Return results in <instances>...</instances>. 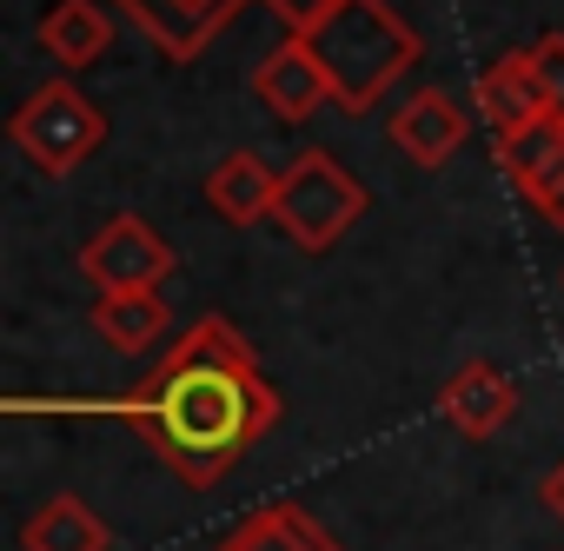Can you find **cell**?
Listing matches in <instances>:
<instances>
[{"label":"cell","mask_w":564,"mask_h":551,"mask_svg":"<svg viewBox=\"0 0 564 551\" xmlns=\"http://www.w3.org/2000/svg\"><path fill=\"white\" fill-rule=\"evenodd\" d=\"M94 412L127 419L166 472H180L193 491H213L279 425L286 406H279V386L265 379L252 346L239 339V326L206 313L193 333H180V346L133 392H120Z\"/></svg>","instance_id":"obj_1"},{"label":"cell","mask_w":564,"mask_h":551,"mask_svg":"<svg viewBox=\"0 0 564 551\" xmlns=\"http://www.w3.org/2000/svg\"><path fill=\"white\" fill-rule=\"evenodd\" d=\"M313 54L333 80V100L346 114H372L425 54V41L386 8V0H346V8L313 34Z\"/></svg>","instance_id":"obj_2"},{"label":"cell","mask_w":564,"mask_h":551,"mask_svg":"<svg viewBox=\"0 0 564 551\" xmlns=\"http://www.w3.org/2000/svg\"><path fill=\"white\" fill-rule=\"evenodd\" d=\"M366 213V186L346 173V160L333 153H300L293 166H279V199H272V226L286 233L300 252H333Z\"/></svg>","instance_id":"obj_3"},{"label":"cell","mask_w":564,"mask_h":551,"mask_svg":"<svg viewBox=\"0 0 564 551\" xmlns=\"http://www.w3.org/2000/svg\"><path fill=\"white\" fill-rule=\"evenodd\" d=\"M8 140L54 180H67L100 140H107V114L74 87V80H47L41 94H28L8 120Z\"/></svg>","instance_id":"obj_4"},{"label":"cell","mask_w":564,"mask_h":551,"mask_svg":"<svg viewBox=\"0 0 564 551\" xmlns=\"http://www.w3.org/2000/svg\"><path fill=\"white\" fill-rule=\"evenodd\" d=\"M173 266H180L173 239L140 213H107L80 246V280L94 293H160V280H173Z\"/></svg>","instance_id":"obj_5"},{"label":"cell","mask_w":564,"mask_h":551,"mask_svg":"<svg viewBox=\"0 0 564 551\" xmlns=\"http://www.w3.org/2000/svg\"><path fill=\"white\" fill-rule=\"evenodd\" d=\"M239 8H246V0H113V14H127L147 34V47L160 61H173V67L199 61L239 21Z\"/></svg>","instance_id":"obj_6"},{"label":"cell","mask_w":564,"mask_h":551,"mask_svg":"<svg viewBox=\"0 0 564 551\" xmlns=\"http://www.w3.org/2000/svg\"><path fill=\"white\" fill-rule=\"evenodd\" d=\"M252 94H259V107L272 114V120H286V127H306L326 100H333V80H326V67H319V54H313V41L306 34H286L265 61H259V74H252Z\"/></svg>","instance_id":"obj_7"},{"label":"cell","mask_w":564,"mask_h":551,"mask_svg":"<svg viewBox=\"0 0 564 551\" xmlns=\"http://www.w3.org/2000/svg\"><path fill=\"white\" fill-rule=\"evenodd\" d=\"M518 412V379L498 366V359H465L445 386H438V419L458 432V439H498Z\"/></svg>","instance_id":"obj_8"},{"label":"cell","mask_w":564,"mask_h":551,"mask_svg":"<svg viewBox=\"0 0 564 551\" xmlns=\"http://www.w3.org/2000/svg\"><path fill=\"white\" fill-rule=\"evenodd\" d=\"M392 147L412 160V166H425V173H438L458 147H465V133H471V120H465V107L445 94V87H419V94H405L399 107H392Z\"/></svg>","instance_id":"obj_9"},{"label":"cell","mask_w":564,"mask_h":551,"mask_svg":"<svg viewBox=\"0 0 564 551\" xmlns=\"http://www.w3.org/2000/svg\"><path fill=\"white\" fill-rule=\"evenodd\" d=\"M544 114V87H538V54L531 47H511L498 54L485 74H478V120L491 127V140L531 127Z\"/></svg>","instance_id":"obj_10"},{"label":"cell","mask_w":564,"mask_h":551,"mask_svg":"<svg viewBox=\"0 0 564 551\" xmlns=\"http://www.w3.org/2000/svg\"><path fill=\"white\" fill-rule=\"evenodd\" d=\"M113 47V0H54L41 14V54L67 74L94 67Z\"/></svg>","instance_id":"obj_11"},{"label":"cell","mask_w":564,"mask_h":551,"mask_svg":"<svg viewBox=\"0 0 564 551\" xmlns=\"http://www.w3.org/2000/svg\"><path fill=\"white\" fill-rule=\"evenodd\" d=\"M272 199H279V166H265L252 147H232V153L206 173V206H213L226 226H259V219H272Z\"/></svg>","instance_id":"obj_12"},{"label":"cell","mask_w":564,"mask_h":551,"mask_svg":"<svg viewBox=\"0 0 564 551\" xmlns=\"http://www.w3.org/2000/svg\"><path fill=\"white\" fill-rule=\"evenodd\" d=\"M498 166H505V180L538 206V199L564 180V120H557V114H538L531 127L505 133V140H498Z\"/></svg>","instance_id":"obj_13"},{"label":"cell","mask_w":564,"mask_h":551,"mask_svg":"<svg viewBox=\"0 0 564 551\" xmlns=\"http://www.w3.org/2000/svg\"><path fill=\"white\" fill-rule=\"evenodd\" d=\"M219 544H226V551H339V538L319 531L300 505H259V511H246Z\"/></svg>","instance_id":"obj_14"},{"label":"cell","mask_w":564,"mask_h":551,"mask_svg":"<svg viewBox=\"0 0 564 551\" xmlns=\"http://www.w3.org/2000/svg\"><path fill=\"white\" fill-rule=\"evenodd\" d=\"M94 333L113 353H153L173 333V313L160 293H100L94 300Z\"/></svg>","instance_id":"obj_15"},{"label":"cell","mask_w":564,"mask_h":551,"mask_svg":"<svg viewBox=\"0 0 564 551\" xmlns=\"http://www.w3.org/2000/svg\"><path fill=\"white\" fill-rule=\"evenodd\" d=\"M21 544H28V551H113V531L94 518V505H87V498L54 491V498L28 518Z\"/></svg>","instance_id":"obj_16"},{"label":"cell","mask_w":564,"mask_h":551,"mask_svg":"<svg viewBox=\"0 0 564 551\" xmlns=\"http://www.w3.org/2000/svg\"><path fill=\"white\" fill-rule=\"evenodd\" d=\"M339 8H346V0H265V14H279V21H286V34H306V41H313Z\"/></svg>","instance_id":"obj_17"},{"label":"cell","mask_w":564,"mask_h":551,"mask_svg":"<svg viewBox=\"0 0 564 551\" xmlns=\"http://www.w3.org/2000/svg\"><path fill=\"white\" fill-rule=\"evenodd\" d=\"M538 87H544V114H557L564 120V34H544L538 47Z\"/></svg>","instance_id":"obj_18"},{"label":"cell","mask_w":564,"mask_h":551,"mask_svg":"<svg viewBox=\"0 0 564 551\" xmlns=\"http://www.w3.org/2000/svg\"><path fill=\"white\" fill-rule=\"evenodd\" d=\"M531 213H538L544 226H557V233H564V180H557V186H551V193H544V199H538Z\"/></svg>","instance_id":"obj_19"},{"label":"cell","mask_w":564,"mask_h":551,"mask_svg":"<svg viewBox=\"0 0 564 551\" xmlns=\"http://www.w3.org/2000/svg\"><path fill=\"white\" fill-rule=\"evenodd\" d=\"M538 491H544V505H551V511L564 518V458H557V465L544 472V485H538Z\"/></svg>","instance_id":"obj_20"},{"label":"cell","mask_w":564,"mask_h":551,"mask_svg":"<svg viewBox=\"0 0 564 551\" xmlns=\"http://www.w3.org/2000/svg\"><path fill=\"white\" fill-rule=\"evenodd\" d=\"M213 551H226V544H213Z\"/></svg>","instance_id":"obj_21"}]
</instances>
